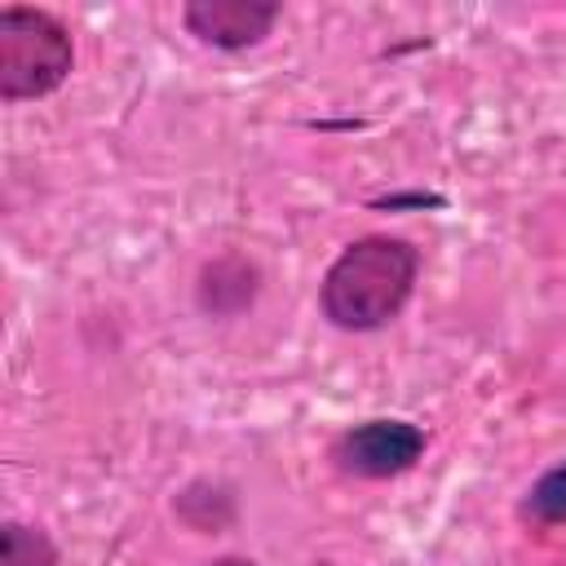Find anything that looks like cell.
<instances>
[{"mask_svg":"<svg viewBox=\"0 0 566 566\" xmlns=\"http://www.w3.org/2000/svg\"><path fill=\"white\" fill-rule=\"evenodd\" d=\"M279 18V4H256V0H195L186 4V27L221 49H243L256 44Z\"/></svg>","mask_w":566,"mask_h":566,"instance_id":"277c9868","label":"cell"},{"mask_svg":"<svg viewBox=\"0 0 566 566\" xmlns=\"http://www.w3.org/2000/svg\"><path fill=\"white\" fill-rule=\"evenodd\" d=\"M203 566H252V562H243V557H221V562H203Z\"/></svg>","mask_w":566,"mask_h":566,"instance_id":"52a82bcc","label":"cell"},{"mask_svg":"<svg viewBox=\"0 0 566 566\" xmlns=\"http://www.w3.org/2000/svg\"><path fill=\"white\" fill-rule=\"evenodd\" d=\"M71 71V35L44 9L9 4L0 13V93L9 102L53 93Z\"/></svg>","mask_w":566,"mask_h":566,"instance_id":"7a4b0ae2","label":"cell"},{"mask_svg":"<svg viewBox=\"0 0 566 566\" xmlns=\"http://www.w3.org/2000/svg\"><path fill=\"white\" fill-rule=\"evenodd\" d=\"M424 451V433L407 420H367L349 433L336 438L332 447V460L340 473H354V478H389V473H402L420 460Z\"/></svg>","mask_w":566,"mask_h":566,"instance_id":"3957f363","label":"cell"},{"mask_svg":"<svg viewBox=\"0 0 566 566\" xmlns=\"http://www.w3.org/2000/svg\"><path fill=\"white\" fill-rule=\"evenodd\" d=\"M526 513H531L535 522H566V464L548 469V473L531 486Z\"/></svg>","mask_w":566,"mask_h":566,"instance_id":"8992f818","label":"cell"},{"mask_svg":"<svg viewBox=\"0 0 566 566\" xmlns=\"http://www.w3.org/2000/svg\"><path fill=\"white\" fill-rule=\"evenodd\" d=\"M411 283H416V252L402 239L371 234L349 243L332 261L323 279V310L336 327L367 332L389 323L402 310V301L411 296Z\"/></svg>","mask_w":566,"mask_h":566,"instance_id":"6da1fadb","label":"cell"},{"mask_svg":"<svg viewBox=\"0 0 566 566\" xmlns=\"http://www.w3.org/2000/svg\"><path fill=\"white\" fill-rule=\"evenodd\" d=\"M0 566H57V553H53L44 531L9 522L4 526V544H0Z\"/></svg>","mask_w":566,"mask_h":566,"instance_id":"5b68a950","label":"cell"}]
</instances>
